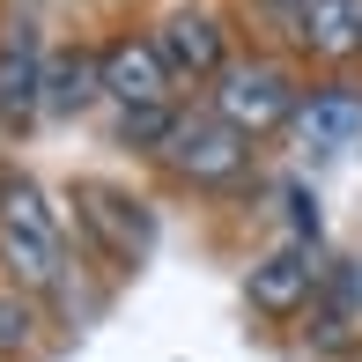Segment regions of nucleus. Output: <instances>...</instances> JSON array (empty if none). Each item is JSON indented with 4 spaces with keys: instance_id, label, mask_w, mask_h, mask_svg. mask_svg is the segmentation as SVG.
Here are the masks:
<instances>
[{
    "instance_id": "1",
    "label": "nucleus",
    "mask_w": 362,
    "mask_h": 362,
    "mask_svg": "<svg viewBox=\"0 0 362 362\" xmlns=\"http://www.w3.org/2000/svg\"><path fill=\"white\" fill-rule=\"evenodd\" d=\"M0 267L23 288H52L59 281V222L45 207V192L30 177L0 185Z\"/></svg>"
},
{
    "instance_id": "2",
    "label": "nucleus",
    "mask_w": 362,
    "mask_h": 362,
    "mask_svg": "<svg viewBox=\"0 0 362 362\" xmlns=\"http://www.w3.org/2000/svg\"><path fill=\"white\" fill-rule=\"evenodd\" d=\"M215 81H222V89H215V119H229L244 141H252V134H267V126H281V119H296V81L274 67V59H244V67H222Z\"/></svg>"
},
{
    "instance_id": "3",
    "label": "nucleus",
    "mask_w": 362,
    "mask_h": 362,
    "mask_svg": "<svg viewBox=\"0 0 362 362\" xmlns=\"http://www.w3.org/2000/svg\"><path fill=\"white\" fill-rule=\"evenodd\" d=\"M163 163H170L177 177H192V185H222V177H237L244 170V134L229 119H215V111H192V119H177L170 134H163V148H156Z\"/></svg>"
},
{
    "instance_id": "4",
    "label": "nucleus",
    "mask_w": 362,
    "mask_h": 362,
    "mask_svg": "<svg viewBox=\"0 0 362 362\" xmlns=\"http://www.w3.org/2000/svg\"><path fill=\"white\" fill-rule=\"evenodd\" d=\"M104 96H119L126 111H163V96H170V67H163L156 37H119L104 52Z\"/></svg>"
},
{
    "instance_id": "5",
    "label": "nucleus",
    "mask_w": 362,
    "mask_h": 362,
    "mask_svg": "<svg viewBox=\"0 0 362 362\" xmlns=\"http://www.w3.org/2000/svg\"><path fill=\"white\" fill-rule=\"evenodd\" d=\"M310 288H318V259H310L303 244H281V252H267L252 274H244V296H252V310H267V318L303 310Z\"/></svg>"
},
{
    "instance_id": "6",
    "label": "nucleus",
    "mask_w": 362,
    "mask_h": 362,
    "mask_svg": "<svg viewBox=\"0 0 362 362\" xmlns=\"http://www.w3.org/2000/svg\"><path fill=\"white\" fill-rule=\"evenodd\" d=\"M156 52H163V67H170V74H192V81H215V74H222V30L207 23V15L177 8L170 23L156 30Z\"/></svg>"
},
{
    "instance_id": "7",
    "label": "nucleus",
    "mask_w": 362,
    "mask_h": 362,
    "mask_svg": "<svg viewBox=\"0 0 362 362\" xmlns=\"http://www.w3.org/2000/svg\"><path fill=\"white\" fill-rule=\"evenodd\" d=\"M81 222L104 237L111 259H141L148 252V215L126 200V192H111V185H81Z\"/></svg>"
},
{
    "instance_id": "8",
    "label": "nucleus",
    "mask_w": 362,
    "mask_h": 362,
    "mask_svg": "<svg viewBox=\"0 0 362 362\" xmlns=\"http://www.w3.org/2000/svg\"><path fill=\"white\" fill-rule=\"evenodd\" d=\"M296 37L318 59H340L362 45V0H296Z\"/></svg>"
},
{
    "instance_id": "9",
    "label": "nucleus",
    "mask_w": 362,
    "mask_h": 362,
    "mask_svg": "<svg viewBox=\"0 0 362 362\" xmlns=\"http://www.w3.org/2000/svg\"><path fill=\"white\" fill-rule=\"evenodd\" d=\"M37 104H45V59H37V37L0 45V126H23Z\"/></svg>"
},
{
    "instance_id": "10",
    "label": "nucleus",
    "mask_w": 362,
    "mask_h": 362,
    "mask_svg": "<svg viewBox=\"0 0 362 362\" xmlns=\"http://www.w3.org/2000/svg\"><path fill=\"white\" fill-rule=\"evenodd\" d=\"M296 134H303V148H348L362 134V96L318 89L310 104H296Z\"/></svg>"
},
{
    "instance_id": "11",
    "label": "nucleus",
    "mask_w": 362,
    "mask_h": 362,
    "mask_svg": "<svg viewBox=\"0 0 362 362\" xmlns=\"http://www.w3.org/2000/svg\"><path fill=\"white\" fill-rule=\"evenodd\" d=\"M104 96V52H59L45 67V111H81Z\"/></svg>"
},
{
    "instance_id": "12",
    "label": "nucleus",
    "mask_w": 362,
    "mask_h": 362,
    "mask_svg": "<svg viewBox=\"0 0 362 362\" xmlns=\"http://www.w3.org/2000/svg\"><path fill=\"white\" fill-rule=\"evenodd\" d=\"M30 340H37V310H30L23 296H0V355L30 348Z\"/></svg>"
},
{
    "instance_id": "13",
    "label": "nucleus",
    "mask_w": 362,
    "mask_h": 362,
    "mask_svg": "<svg viewBox=\"0 0 362 362\" xmlns=\"http://www.w3.org/2000/svg\"><path fill=\"white\" fill-rule=\"evenodd\" d=\"M170 126H177V111H126L119 134H126V141H156V148H163V134H170Z\"/></svg>"
}]
</instances>
